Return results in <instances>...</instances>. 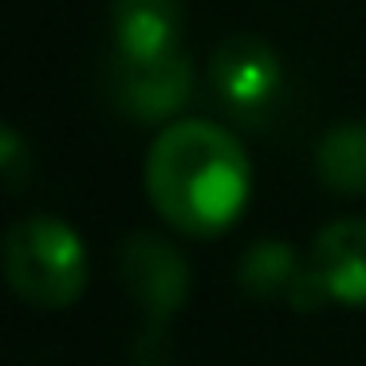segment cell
<instances>
[{
    "label": "cell",
    "instance_id": "9c48e42d",
    "mask_svg": "<svg viewBox=\"0 0 366 366\" xmlns=\"http://www.w3.org/2000/svg\"><path fill=\"white\" fill-rule=\"evenodd\" d=\"M300 268H295V252L284 244V240H260V244L248 248L244 264H240V284H244L248 295L256 300H272L284 287L295 284Z\"/></svg>",
    "mask_w": 366,
    "mask_h": 366
},
{
    "label": "cell",
    "instance_id": "6da1fadb",
    "mask_svg": "<svg viewBox=\"0 0 366 366\" xmlns=\"http://www.w3.org/2000/svg\"><path fill=\"white\" fill-rule=\"evenodd\" d=\"M252 189L244 146L217 122H174L146 154L154 209L189 237H217L240 217Z\"/></svg>",
    "mask_w": 366,
    "mask_h": 366
},
{
    "label": "cell",
    "instance_id": "ba28073f",
    "mask_svg": "<svg viewBox=\"0 0 366 366\" xmlns=\"http://www.w3.org/2000/svg\"><path fill=\"white\" fill-rule=\"evenodd\" d=\"M315 169L327 189L366 197V122H342L319 142Z\"/></svg>",
    "mask_w": 366,
    "mask_h": 366
},
{
    "label": "cell",
    "instance_id": "5b68a950",
    "mask_svg": "<svg viewBox=\"0 0 366 366\" xmlns=\"http://www.w3.org/2000/svg\"><path fill=\"white\" fill-rule=\"evenodd\" d=\"M217 95L224 99V107L244 119H256L272 107V99L280 95V83H284V67L280 56L272 51V44H264L252 32H237L213 51V64H209Z\"/></svg>",
    "mask_w": 366,
    "mask_h": 366
},
{
    "label": "cell",
    "instance_id": "277c9868",
    "mask_svg": "<svg viewBox=\"0 0 366 366\" xmlns=\"http://www.w3.org/2000/svg\"><path fill=\"white\" fill-rule=\"evenodd\" d=\"M119 276L127 295L154 323H166L169 315H177L189 295V268H185L182 252L154 232H134L122 240Z\"/></svg>",
    "mask_w": 366,
    "mask_h": 366
},
{
    "label": "cell",
    "instance_id": "30bf717a",
    "mask_svg": "<svg viewBox=\"0 0 366 366\" xmlns=\"http://www.w3.org/2000/svg\"><path fill=\"white\" fill-rule=\"evenodd\" d=\"M32 177V150L20 130L0 127V189H24Z\"/></svg>",
    "mask_w": 366,
    "mask_h": 366
},
{
    "label": "cell",
    "instance_id": "3957f363",
    "mask_svg": "<svg viewBox=\"0 0 366 366\" xmlns=\"http://www.w3.org/2000/svg\"><path fill=\"white\" fill-rule=\"evenodd\" d=\"M193 91V67L182 51L166 56H114L111 64V95L119 111L138 122H162L182 111Z\"/></svg>",
    "mask_w": 366,
    "mask_h": 366
},
{
    "label": "cell",
    "instance_id": "8992f818",
    "mask_svg": "<svg viewBox=\"0 0 366 366\" xmlns=\"http://www.w3.org/2000/svg\"><path fill=\"white\" fill-rule=\"evenodd\" d=\"M311 272L327 300L342 307H366V221H335L315 237Z\"/></svg>",
    "mask_w": 366,
    "mask_h": 366
},
{
    "label": "cell",
    "instance_id": "52a82bcc",
    "mask_svg": "<svg viewBox=\"0 0 366 366\" xmlns=\"http://www.w3.org/2000/svg\"><path fill=\"white\" fill-rule=\"evenodd\" d=\"M114 56H166L182 51L185 9L182 0H111Z\"/></svg>",
    "mask_w": 366,
    "mask_h": 366
},
{
    "label": "cell",
    "instance_id": "7a4b0ae2",
    "mask_svg": "<svg viewBox=\"0 0 366 366\" xmlns=\"http://www.w3.org/2000/svg\"><path fill=\"white\" fill-rule=\"evenodd\" d=\"M0 264L9 287L32 307H71L87 287V248L59 217H28L12 224Z\"/></svg>",
    "mask_w": 366,
    "mask_h": 366
}]
</instances>
